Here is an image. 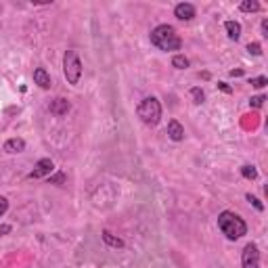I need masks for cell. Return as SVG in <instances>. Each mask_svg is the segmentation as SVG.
<instances>
[{
	"label": "cell",
	"instance_id": "cell-1",
	"mask_svg": "<svg viewBox=\"0 0 268 268\" xmlns=\"http://www.w3.org/2000/svg\"><path fill=\"white\" fill-rule=\"evenodd\" d=\"M151 44L157 46L160 51L172 53V51H180L182 48V38L176 34V29L168 23H160L157 27H153L151 32Z\"/></svg>",
	"mask_w": 268,
	"mask_h": 268
},
{
	"label": "cell",
	"instance_id": "cell-2",
	"mask_svg": "<svg viewBox=\"0 0 268 268\" xmlns=\"http://www.w3.org/2000/svg\"><path fill=\"white\" fill-rule=\"evenodd\" d=\"M218 228H220L222 235L228 241H237V239H241V237L247 235L245 220L239 214H235L231 210H224V212L218 214Z\"/></svg>",
	"mask_w": 268,
	"mask_h": 268
},
{
	"label": "cell",
	"instance_id": "cell-3",
	"mask_svg": "<svg viewBox=\"0 0 268 268\" xmlns=\"http://www.w3.org/2000/svg\"><path fill=\"white\" fill-rule=\"evenodd\" d=\"M136 115L141 117V122L147 126H157L162 120V103L155 96H147L143 98L136 107Z\"/></svg>",
	"mask_w": 268,
	"mask_h": 268
},
{
	"label": "cell",
	"instance_id": "cell-4",
	"mask_svg": "<svg viewBox=\"0 0 268 268\" xmlns=\"http://www.w3.org/2000/svg\"><path fill=\"white\" fill-rule=\"evenodd\" d=\"M63 74H65V80L67 84L78 86L82 80V61H80V55L76 51H65L63 55Z\"/></svg>",
	"mask_w": 268,
	"mask_h": 268
},
{
	"label": "cell",
	"instance_id": "cell-5",
	"mask_svg": "<svg viewBox=\"0 0 268 268\" xmlns=\"http://www.w3.org/2000/svg\"><path fill=\"white\" fill-rule=\"evenodd\" d=\"M55 172V162L51 160V157H42V160H38L34 170L27 174L29 180H38V178H48Z\"/></svg>",
	"mask_w": 268,
	"mask_h": 268
},
{
	"label": "cell",
	"instance_id": "cell-6",
	"mask_svg": "<svg viewBox=\"0 0 268 268\" xmlns=\"http://www.w3.org/2000/svg\"><path fill=\"white\" fill-rule=\"evenodd\" d=\"M241 266L243 268H260V250L256 243H247L241 254Z\"/></svg>",
	"mask_w": 268,
	"mask_h": 268
},
{
	"label": "cell",
	"instance_id": "cell-7",
	"mask_svg": "<svg viewBox=\"0 0 268 268\" xmlns=\"http://www.w3.org/2000/svg\"><path fill=\"white\" fill-rule=\"evenodd\" d=\"M195 15H197V8L191 2H178L174 6V17L180 19V21H191Z\"/></svg>",
	"mask_w": 268,
	"mask_h": 268
},
{
	"label": "cell",
	"instance_id": "cell-8",
	"mask_svg": "<svg viewBox=\"0 0 268 268\" xmlns=\"http://www.w3.org/2000/svg\"><path fill=\"white\" fill-rule=\"evenodd\" d=\"M166 132H168V138H170V141H174V143L184 141V126L178 122V120H170V122H168Z\"/></svg>",
	"mask_w": 268,
	"mask_h": 268
},
{
	"label": "cell",
	"instance_id": "cell-9",
	"mask_svg": "<svg viewBox=\"0 0 268 268\" xmlns=\"http://www.w3.org/2000/svg\"><path fill=\"white\" fill-rule=\"evenodd\" d=\"M34 84H38L42 88V90H48V88L53 86V82H51V76H48V72L44 67H36L34 69Z\"/></svg>",
	"mask_w": 268,
	"mask_h": 268
},
{
	"label": "cell",
	"instance_id": "cell-10",
	"mask_svg": "<svg viewBox=\"0 0 268 268\" xmlns=\"http://www.w3.org/2000/svg\"><path fill=\"white\" fill-rule=\"evenodd\" d=\"M2 151L4 153H11V155H15V153H21V151H25V141L23 138H8V141H4V145H2Z\"/></svg>",
	"mask_w": 268,
	"mask_h": 268
},
{
	"label": "cell",
	"instance_id": "cell-11",
	"mask_svg": "<svg viewBox=\"0 0 268 268\" xmlns=\"http://www.w3.org/2000/svg\"><path fill=\"white\" fill-rule=\"evenodd\" d=\"M48 109H51V113H53V115L61 117V115H67V111L72 109V103H69L67 98H55Z\"/></svg>",
	"mask_w": 268,
	"mask_h": 268
},
{
	"label": "cell",
	"instance_id": "cell-12",
	"mask_svg": "<svg viewBox=\"0 0 268 268\" xmlns=\"http://www.w3.org/2000/svg\"><path fill=\"white\" fill-rule=\"evenodd\" d=\"M224 29H226V36L231 38V40H239L241 38V23L239 21H233V19H228V21H224Z\"/></svg>",
	"mask_w": 268,
	"mask_h": 268
},
{
	"label": "cell",
	"instance_id": "cell-13",
	"mask_svg": "<svg viewBox=\"0 0 268 268\" xmlns=\"http://www.w3.org/2000/svg\"><path fill=\"white\" fill-rule=\"evenodd\" d=\"M103 241L109 245V247H113V250H124L126 247V243H124V239H120V237H115L113 233H109V231H103Z\"/></svg>",
	"mask_w": 268,
	"mask_h": 268
},
{
	"label": "cell",
	"instance_id": "cell-14",
	"mask_svg": "<svg viewBox=\"0 0 268 268\" xmlns=\"http://www.w3.org/2000/svg\"><path fill=\"white\" fill-rule=\"evenodd\" d=\"M260 8H262V4L258 2V0H243V2L239 4L241 13H258Z\"/></svg>",
	"mask_w": 268,
	"mask_h": 268
},
{
	"label": "cell",
	"instance_id": "cell-15",
	"mask_svg": "<svg viewBox=\"0 0 268 268\" xmlns=\"http://www.w3.org/2000/svg\"><path fill=\"white\" fill-rule=\"evenodd\" d=\"M241 176H243V178H247V180H256V178H258V170H256V166H250V164L241 166Z\"/></svg>",
	"mask_w": 268,
	"mask_h": 268
},
{
	"label": "cell",
	"instance_id": "cell-16",
	"mask_svg": "<svg viewBox=\"0 0 268 268\" xmlns=\"http://www.w3.org/2000/svg\"><path fill=\"white\" fill-rule=\"evenodd\" d=\"M172 67H176V69H186V67H188V59H186L184 55H180V53H176V55L172 57Z\"/></svg>",
	"mask_w": 268,
	"mask_h": 268
},
{
	"label": "cell",
	"instance_id": "cell-17",
	"mask_svg": "<svg viewBox=\"0 0 268 268\" xmlns=\"http://www.w3.org/2000/svg\"><path fill=\"white\" fill-rule=\"evenodd\" d=\"M191 98H193L195 105H201V103L205 101V92L201 90L199 86H195V88H191Z\"/></svg>",
	"mask_w": 268,
	"mask_h": 268
},
{
	"label": "cell",
	"instance_id": "cell-18",
	"mask_svg": "<svg viewBox=\"0 0 268 268\" xmlns=\"http://www.w3.org/2000/svg\"><path fill=\"white\" fill-rule=\"evenodd\" d=\"M245 199H247V201H250V203H252V205L256 207V210H258V212H264V203H262L260 199H258V197H256V195H252V193H247V195H245Z\"/></svg>",
	"mask_w": 268,
	"mask_h": 268
},
{
	"label": "cell",
	"instance_id": "cell-19",
	"mask_svg": "<svg viewBox=\"0 0 268 268\" xmlns=\"http://www.w3.org/2000/svg\"><path fill=\"white\" fill-rule=\"evenodd\" d=\"M247 53L254 57H262V44L260 42H250L247 44Z\"/></svg>",
	"mask_w": 268,
	"mask_h": 268
},
{
	"label": "cell",
	"instance_id": "cell-20",
	"mask_svg": "<svg viewBox=\"0 0 268 268\" xmlns=\"http://www.w3.org/2000/svg\"><path fill=\"white\" fill-rule=\"evenodd\" d=\"M264 101H266L264 94H256V96L250 98V107H252V109H260V107L264 105Z\"/></svg>",
	"mask_w": 268,
	"mask_h": 268
},
{
	"label": "cell",
	"instance_id": "cell-21",
	"mask_svg": "<svg viewBox=\"0 0 268 268\" xmlns=\"http://www.w3.org/2000/svg\"><path fill=\"white\" fill-rule=\"evenodd\" d=\"M250 84H252L254 88H264V86L268 84V78H266V76H258V78H252V80H250Z\"/></svg>",
	"mask_w": 268,
	"mask_h": 268
},
{
	"label": "cell",
	"instance_id": "cell-22",
	"mask_svg": "<svg viewBox=\"0 0 268 268\" xmlns=\"http://www.w3.org/2000/svg\"><path fill=\"white\" fill-rule=\"evenodd\" d=\"M48 182H51V184H63V182H65V174H63V172L51 174V176H48Z\"/></svg>",
	"mask_w": 268,
	"mask_h": 268
},
{
	"label": "cell",
	"instance_id": "cell-23",
	"mask_svg": "<svg viewBox=\"0 0 268 268\" xmlns=\"http://www.w3.org/2000/svg\"><path fill=\"white\" fill-rule=\"evenodd\" d=\"M6 212H8V199H6V197L0 195V218H2Z\"/></svg>",
	"mask_w": 268,
	"mask_h": 268
},
{
	"label": "cell",
	"instance_id": "cell-24",
	"mask_svg": "<svg viewBox=\"0 0 268 268\" xmlns=\"http://www.w3.org/2000/svg\"><path fill=\"white\" fill-rule=\"evenodd\" d=\"M218 88H220V90H222V92H226V94H231V92H233V88H231V86H228L226 82H218Z\"/></svg>",
	"mask_w": 268,
	"mask_h": 268
},
{
	"label": "cell",
	"instance_id": "cell-25",
	"mask_svg": "<svg viewBox=\"0 0 268 268\" xmlns=\"http://www.w3.org/2000/svg\"><path fill=\"white\" fill-rule=\"evenodd\" d=\"M11 231H13V226H11V224H2V226H0V237L8 235V233H11Z\"/></svg>",
	"mask_w": 268,
	"mask_h": 268
},
{
	"label": "cell",
	"instance_id": "cell-26",
	"mask_svg": "<svg viewBox=\"0 0 268 268\" xmlns=\"http://www.w3.org/2000/svg\"><path fill=\"white\" fill-rule=\"evenodd\" d=\"M231 76H233V78H241V76H243V69H233Z\"/></svg>",
	"mask_w": 268,
	"mask_h": 268
},
{
	"label": "cell",
	"instance_id": "cell-27",
	"mask_svg": "<svg viewBox=\"0 0 268 268\" xmlns=\"http://www.w3.org/2000/svg\"><path fill=\"white\" fill-rule=\"evenodd\" d=\"M262 34L268 36V19H264V21H262Z\"/></svg>",
	"mask_w": 268,
	"mask_h": 268
}]
</instances>
